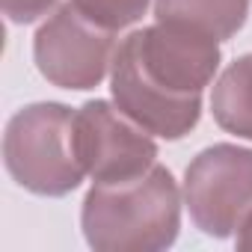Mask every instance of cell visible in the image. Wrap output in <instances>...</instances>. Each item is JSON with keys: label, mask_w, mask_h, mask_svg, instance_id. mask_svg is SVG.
<instances>
[{"label": "cell", "mask_w": 252, "mask_h": 252, "mask_svg": "<svg viewBox=\"0 0 252 252\" xmlns=\"http://www.w3.org/2000/svg\"><path fill=\"white\" fill-rule=\"evenodd\" d=\"M220 68V45L208 33L158 21L122 39L110 68L116 107L143 131L181 140L202 116V89Z\"/></svg>", "instance_id": "cell-1"}, {"label": "cell", "mask_w": 252, "mask_h": 252, "mask_svg": "<svg viewBox=\"0 0 252 252\" xmlns=\"http://www.w3.org/2000/svg\"><path fill=\"white\" fill-rule=\"evenodd\" d=\"M83 234L98 252H158L181 225V196L163 166L131 181L95 184L83 199Z\"/></svg>", "instance_id": "cell-2"}, {"label": "cell", "mask_w": 252, "mask_h": 252, "mask_svg": "<svg viewBox=\"0 0 252 252\" xmlns=\"http://www.w3.org/2000/svg\"><path fill=\"white\" fill-rule=\"evenodd\" d=\"M74 113L65 104H30L3 134V163L15 184L39 196H65L86 175L74 155Z\"/></svg>", "instance_id": "cell-3"}, {"label": "cell", "mask_w": 252, "mask_h": 252, "mask_svg": "<svg viewBox=\"0 0 252 252\" xmlns=\"http://www.w3.org/2000/svg\"><path fill=\"white\" fill-rule=\"evenodd\" d=\"M184 205L196 228L228 237L252 211V149L211 146L184 172Z\"/></svg>", "instance_id": "cell-4"}, {"label": "cell", "mask_w": 252, "mask_h": 252, "mask_svg": "<svg viewBox=\"0 0 252 252\" xmlns=\"http://www.w3.org/2000/svg\"><path fill=\"white\" fill-rule=\"evenodd\" d=\"M116 39L74 3H63L36 33L33 57L42 77L60 89H95L113 68Z\"/></svg>", "instance_id": "cell-5"}, {"label": "cell", "mask_w": 252, "mask_h": 252, "mask_svg": "<svg viewBox=\"0 0 252 252\" xmlns=\"http://www.w3.org/2000/svg\"><path fill=\"white\" fill-rule=\"evenodd\" d=\"M74 155L95 184L131 181L155 166L158 146L149 131L107 101H89L74 113Z\"/></svg>", "instance_id": "cell-6"}, {"label": "cell", "mask_w": 252, "mask_h": 252, "mask_svg": "<svg viewBox=\"0 0 252 252\" xmlns=\"http://www.w3.org/2000/svg\"><path fill=\"white\" fill-rule=\"evenodd\" d=\"M249 12V0H155V18L181 24L211 39H231Z\"/></svg>", "instance_id": "cell-7"}, {"label": "cell", "mask_w": 252, "mask_h": 252, "mask_svg": "<svg viewBox=\"0 0 252 252\" xmlns=\"http://www.w3.org/2000/svg\"><path fill=\"white\" fill-rule=\"evenodd\" d=\"M211 110L222 131L252 140V54L234 60L214 83Z\"/></svg>", "instance_id": "cell-8"}, {"label": "cell", "mask_w": 252, "mask_h": 252, "mask_svg": "<svg viewBox=\"0 0 252 252\" xmlns=\"http://www.w3.org/2000/svg\"><path fill=\"white\" fill-rule=\"evenodd\" d=\"M71 3L80 15L110 33L137 24L149 9V0H71Z\"/></svg>", "instance_id": "cell-9"}, {"label": "cell", "mask_w": 252, "mask_h": 252, "mask_svg": "<svg viewBox=\"0 0 252 252\" xmlns=\"http://www.w3.org/2000/svg\"><path fill=\"white\" fill-rule=\"evenodd\" d=\"M0 3H3V15L12 24H33L51 12L57 0H0Z\"/></svg>", "instance_id": "cell-10"}, {"label": "cell", "mask_w": 252, "mask_h": 252, "mask_svg": "<svg viewBox=\"0 0 252 252\" xmlns=\"http://www.w3.org/2000/svg\"><path fill=\"white\" fill-rule=\"evenodd\" d=\"M237 249H252V211L243 217V222L237 228Z\"/></svg>", "instance_id": "cell-11"}]
</instances>
